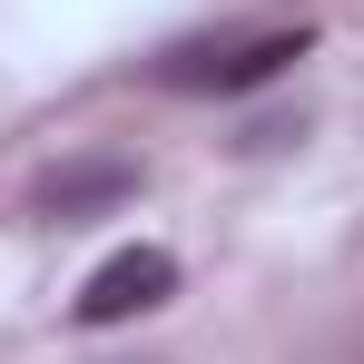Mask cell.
I'll list each match as a JSON object with an SVG mask.
<instances>
[{
    "label": "cell",
    "mask_w": 364,
    "mask_h": 364,
    "mask_svg": "<svg viewBox=\"0 0 364 364\" xmlns=\"http://www.w3.org/2000/svg\"><path fill=\"white\" fill-rule=\"evenodd\" d=\"M128 197H138V168H128V158H79V168H60V178L40 187V217H50V227H79V217L128 207Z\"/></svg>",
    "instance_id": "cell-3"
},
{
    "label": "cell",
    "mask_w": 364,
    "mask_h": 364,
    "mask_svg": "<svg viewBox=\"0 0 364 364\" xmlns=\"http://www.w3.org/2000/svg\"><path fill=\"white\" fill-rule=\"evenodd\" d=\"M305 50H315V30L305 20H276V30H227V40H178L168 60H158V79L168 89H266L276 69H296Z\"/></svg>",
    "instance_id": "cell-1"
},
{
    "label": "cell",
    "mask_w": 364,
    "mask_h": 364,
    "mask_svg": "<svg viewBox=\"0 0 364 364\" xmlns=\"http://www.w3.org/2000/svg\"><path fill=\"white\" fill-rule=\"evenodd\" d=\"M178 296V256L168 246H119L89 286H79V325H128V315H158V305Z\"/></svg>",
    "instance_id": "cell-2"
}]
</instances>
